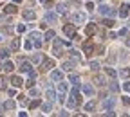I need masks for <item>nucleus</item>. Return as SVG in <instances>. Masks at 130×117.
I'll return each mask as SVG.
<instances>
[{
  "mask_svg": "<svg viewBox=\"0 0 130 117\" xmlns=\"http://www.w3.org/2000/svg\"><path fill=\"white\" fill-rule=\"evenodd\" d=\"M43 22L45 23H56L58 22V15L54 11H47V13H45V16H43Z\"/></svg>",
  "mask_w": 130,
  "mask_h": 117,
  "instance_id": "f257e3e1",
  "label": "nucleus"
},
{
  "mask_svg": "<svg viewBox=\"0 0 130 117\" xmlns=\"http://www.w3.org/2000/svg\"><path fill=\"white\" fill-rule=\"evenodd\" d=\"M99 13L103 16H116V11H114V9H110L108 6H101L99 7Z\"/></svg>",
  "mask_w": 130,
  "mask_h": 117,
  "instance_id": "f03ea898",
  "label": "nucleus"
},
{
  "mask_svg": "<svg viewBox=\"0 0 130 117\" xmlns=\"http://www.w3.org/2000/svg\"><path fill=\"white\" fill-rule=\"evenodd\" d=\"M51 79L53 81H63V72L62 70H51Z\"/></svg>",
  "mask_w": 130,
  "mask_h": 117,
  "instance_id": "7ed1b4c3",
  "label": "nucleus"
},
{
  "mask_svg": "<svg viewBox=\"0 0 130 117\" xmlns=\"http://www.w3.org/2000/svg\"><path fill=\"white\" fill-rule=\"evenodd\" d=\"M114 105H116V99H114V97H108V99L103 101V110H112Z\"/></svg>",
  "mask_w": 130,
  "mask_h": 117,
  "instance_id": "20e7f679",
  "label": "nucleus"
},
{
  "mask_svg": "<svg viewBox=\"0 0 130 117\" xmlns=\"http://www.w3.org/2000/svg\"><path fill=\"white\" fill-rule=\"evenodd\" d=\"M53 52H54V56H62L63 54V49H62V41H54V47H53Z\"/></svg>",
  "mask_w": 130,
  "mask_h": 117,
  "instance_id": "39448f33",
  "label": "nucleus"
},
{
  "mask_svg": "<svg viewBox=\"0 0 130 117\" xmlns=\"http://www.w3.org/2000/svg\"><path fill=\"white\" fill-rule=\"evenodd\" d=\"M53 67H54L53 59H43V63H42V72H45V70H53Z\"/></svg>",
  "mask_w": 130,
  "mask_h": 117,
  "instance_id": "423d86ee",
  "label": "nucleus"
},
{
  "mask_svg": "<svg viewBox=\"0 0 130 117\" xmlns=\"http://www.w3.org/2000/svg\"><path fill=\"white\" fill-rule=\"evenodd\" d=\"M83 52H85L87 56H90L92 52H94V45H92L90 41H85V43H83Z\"/></svg>",
  "mask_w": 130,
  "mask_h": 117,
  "instance_id": "0eeeda50",
  "label": "nucleus"
},
{
  "mask_svg": "<svg viewBox=\"0 0 130 117\" xmlns=\"http://www.w3.org/2000/svg\"><path fill=\"white\" fill-rule=\"evenodd\" d=\"M72 22L74 23H83L85 22V15H83V13H74L72 15Z\"/></svg>",
  "mask_w": 130,
  "mask_h": 117,
  "instance_id": "6e6552de",
  "label": "nucleus"
},
{
  "mask_svg": "<svg viewBox=\"0 0 130 117\" xmlns=\"http://www.w3.org/2000/svg\"><path fill=\"white\" fill-rule=\"evenodd\" d=\"M128 9H130L128 4H123V6L119 7V16H121V18H127V16H128Z\"/></svg>",
  "mask_w": 130,
  "mask_h": 117,
  "instance_id": "1a4fd4ad",
  "label": "nucleus"
},
{
  "mask_svg": "<svg viewBox=\"0 0 130 117\" xmlns=\"http://www.w3.org/2000/svg\"><path fill=\"white\" fill-rule=\"evenodd\" d=\"M81 90H83V94H87V96H94V87L89 85V83H87V85H83Z\"/></svg>",
  "mask_w": 130,
  "mask_h": 117,
  "instance_id": "9d476101",
  "label": "nucleus"
},
{
  "mask_svg": "<svg viewBox=\"0 0 130 117\" xmlns=\"http://www.w3.org/2000/svg\"><path fill=\"white\" fill-rule=\"evenodd\" d=\"M71 97H72V99H76L78 105L81 103V96H80V92H78L76 88H72V90H71Z\"/></svg>",
  "mask_w": 130,
  "mask_h": 117,
  "instance_id": "9b49d317",
  "label": "nucleus"
},
{
  "mask_svg": "<svg viewBox=\"0 0 130 117\" xmlns=\"http://www.w3.org/2000/svg\"><path fill=\"white\" fill-rule=\"evenodd\" d=\"M2 68L6 70V72H13V68H15V65H13V61H9V59H6V63L2 65Z\"/></svg>",
  "mask_w": 130,
  "mask_h": 117,
  "instance_id": "f8f14e48",
  "label": "nucleus"
},
{
  "mask_svg": "<svg viewBox=\"0 0 130 117\" xmlns=\"http://www.w3.org/2000/svg\"><path fill=\"white\" fill-rule=\"evenodd\" d=\"M22 81H24V79H22V78H18V76H13V78H11V83H13V87H15V88L22 87Z\"/></svg>",
  "mask_w": 130,
  "mask_h": 117,
  "instance_id": "ddd939ff",
  "label": "nucleus"
},
{
  "mask_svg": "<svg viewBox=\"0 0 130 117\" xmlns=\"http://www.w3.org/2000/svg\"><path fill=\"white\" fill-rule=\"evenodd\" d=\"M31 68H32V63H29V61H22V65H20V70H22V72H29Z\"/></svg>",
  "mask_w": 130,
  "mask_h": 117,
  "instance_id": "4468645a",
  "label": "nucleus"
},
{
  "mask_svg": "<svg viewBox=\"0 0 130 117\" xmlns=\"http://www.w3.org/2000/svg\"><path fill=\"white\" fill-rule=\"evenodd\" d=\"M45 96H47L49 101H54V99H56V92H54L53 88H47V90H45Z\"/></svg>",
  "mask_w": 130,
  "mask_h": 117,
  "instance_id": "2eb2a0df",
  "label": "nucleus"
},
{
  "mask_svg": "<svg viewBox=\"0 0 130 117\" xmlns=\"http://www.w3.org/2000/svg\"><path fill=\"white\" fill-rule=\"evenodd\" d=\"M4 11H6L7 15H13V13H16V6L15 4H7V6L4 7Z\"/></svg>",
  "mask_w": 130,
  "mask_h": 117,
  "instance_id": "dca6fc26",
  "label": "nucleus"
},
{
  "mask_svg": "<svg viewBox=\"0 0 130 117\" xmlns=\"http://www.w3.org/2000/svg\"><path fill=\"white\" fill-rule=\"evenodd\" d=\"M85 32H87V36H92L96 32V25H94V23H89V25L85 27Z\"/></svg>",
  "mask_w": 130,
  "mask_h": 117,
  "instance_id": "f3484780",
  "label": "nucleus"
},
{
  "mask_svg": "<svg viewBox=\"0 0 130 117\" xmlns=\"http://www.w3.org/2000/svg\"><path fill=\"white\" fill-rule=\"evenodd\" d=\"M4 108H6V110H15V108H16V103L9 99V101H6V103H4Z\"/></svg>",
  "mask_w": 130,
  "mask_h": 117,
  "instance_id": "a211bd4d",
  "label": "nucleus"
},
{
  "mask_svg": "<svg viewBox=\"0 0 130 117\" xmlns=\"http://www.w3.org/2000/svg\"><path fill=\"white\" fill-rule=\"evenodd\" d=\"M24 18H25V20H34V11L25 9V11H24Z\"/></svg>",
  "mask_w": 130,
  "mask_h": 117,
  "instance_id": "6ab92c4d",
  "label": "nucleus"
},
{
  "mask_svg": "<svg viewBox=\"0 0 130 117\" xmlns=\"http://www.w3.org/2000/svg\"><path fill=\"white\" fill-rule=\"evenodd\" d=\"M63 32H65V34H74V25H72V23L65 25V27H63Z\"/></svg>",
  "mask_w": 130,
  "mask_h": 117,
  "instance_id": "aec40b11",
  "label": "nucleus"
},
{
  "mask_svg": "<svg viewBox=\"0 0 130 117\" xmlns=\"http://www.w3.org/2000/svg\"><path fill=\"white\" fill-rule=\"evenodd\" d=\"M18 49H20V40L15 38V40L11 41V50H18Z\"/></svg>",
  "mask_w": 130,
  "mask_h": 117,
  "instance_id": "412c9836",
  "label": "nucleus"
},
{
  "mask_svg": "<svg viewBox=\"0 0 130 117\" xmlns=\"http://www.w3.org/2000/svg\"><path fill=\"white\" fill-rule=\"evenodd\" d=\"M42 112H43V114H49L51 112V103H42Z\"/></svg>",
  "mask_w": 130,
  "mask_h": 117,
  "instance_id": "4be33fe9",
  "label": "nucleus"
},
{
  "mask_svg": "<svg viewBox=\"0 0 130 117\" xmlns=\"http://www.w3.org/2000/svg\"><path fill=\"white\" fill-rule=\"evenodd\" d=\"M119 76L121 78H130V68H121L119 70Z\"/></svg>",
  "mask_w": 130,
  "mask_h": 117,
  "instance_id": "5701e85b",
  "label": "nucleus"
},
{
  "mask_svg": "<svg viewBox=\"0 0 130 117\" xmlns=\"http://www.w3.org/2000/svg\"><path fill=\"white\" fill-rule=\"evenodd\" d=\"M94 106H96V103H94V101H89V103L85 105V110H87V112H92V110H94Z\"/></svg>",
  "mask_w": 130,
  "mask_h": 117,
  "instance_id": "b1692460",
  "label": "nucleus"
},
{
  "mask_svg": "<svg viewBox=\"0 0 130 117\" xmlns=\"http://www.w3.org/2000/svg\"><path fill=\"white\" fill-rule=\"evenodd\" d=\"M65 92H67V85L60 81V96H65Z\"/></svg>",
  "mask_w": 130,
  "mask_h": 117,
  "instance_id": "393cba45",
  "label": "nucleus"
},
{
  "mask_svg": "<svg viewBox=\"0 0 130 117\" xmlns=\"http://www.w3.org/2000/svg\"><path fill=\"white\" fill-rule=\"evenodd\" d=\"M103 25H105V27H112V25H114V20H112V18H105V20H103Z\"/></svg>",
  "mask_w": 130,
  "mask_h": 117,
  "instance_id": "a878e982",
  "label": "nucleus"
},
{
  "mask_svg": "<svg viewBox=\"0 0 130 117\" xmlns=\"http://www.w3.org/2000/svg\"><path fill=\"white\" fill-rule=\"evenodd\" d=\"M71 83H72V85H80V78H78V76H74V74H71Z\"/></svg>",
  "mask_w": 130,
  "mask_h": 117,
  "instance_id": "bb28decb",
  "label": "nucleus"
},
{
  "mask_svg": "<svg viewBox=\"0 0 130 117\" xmlns=\"http://www.w3.org/2000/svg\"><path fill=\"white\" fill-rule=\"evenodd\" d=\"M105 72H107V74H108V76H110V78H116V74H118V72H116V70H114V68H110V67H107V68H105Z\"/></svg>",
  "mask_w": 130,
  "mask_h": 117,
  "instance_id": "cd10ccee",
  "label": "nucleus"
},
{
  "mask_svg": "<svg viewBox=\"0 0 130 117\" xmlns=\"http://www.w3.org/2000/svg\"><path fill=\"white\" fill-rule=\"evenodd\" d=\"M40 105H42V103H40L38 99H34V101H31V103H29V108H38Z\"/></svg>",
  "mask_w": 130,
  "mask_h": 117,
  "instance_id": "c85d7f7f",
  "label": "nucleus"
},
{
  "mask_svg": "<svg viewBox=\"0 0 130 117\" xmlns=\"http://www.w3.org/2000/svg\"><path fill=\"white\" fill-rule=\"evenodd\" d=\"M7 56H9V50H6V49L0 50V58H2V59H7Z\"/></svg>",
  "mask_w": 130,
  "mask_h": 117,
  "instance_id": "c756f323",
  "label": "nucleus"
},
{
  "mask_svg": "<svg viewBox=\"0 0 130 117\" xmlns=\"http://www.w3.org/2000/svg\"><path fill=\"white\" fill-rule=\"evenodd\" d=\"M71 56H72V59H76V61H80V54H78V50H71Z\"/></svg>",
  "mask_w": 130,
  "mask_h": 117,
  "instance_id": "7c9ffc66",
  "label": "nucleus"
},
{
  "mask_svg": "<svg viewBox=\"0 0 130 117\" xmlns=\"http://www.w3.org/2000/svg\"><path fill=\"white\" fill-rule=\"evenodd\" d=\"M54 38V31H47L45 32V40H53Z\"/></svg>",
  "mask_w": 130,
  "mask_h": 117,
  "instance_id": "2f4dec72",
  "label": "nucleus"
},
{
  "mask_svg": "<svg viewBox=\"0 0 130 117\" xmlns=\"http://www.w3.org/2000/svg\"><path fill=\"white\" fill-rule=\"evenodd\" d=\"M42 61V54H34L32 56V63H40Z\"/></svg>",
  "mask_w": 130,
  "mask_h": 117,
  "instance_id": "473e14b6",
  "label": "nucleus"
},
{
  "mask_svg": "<svg viewBox=\"0 0 130 117\" xmlns=\"http://www.w3.org/2000/svg\"><path fill=\"white\" fill-rule=\"evenodd\" d=\"M89 67H90L92 70H98V68H99V63H98V61H90Z\"/></svg>",
  "mask_w": 130,
  "mask_h": 117,
  "instance_id": "72a5a7b5",
  "label": "nucleus"
},
{
  "mask_svg": "<svg viewBox=\"0 0 130 117\" xmlns=\"http://www.w3.org/2000/svg\"><path fill=\"white\" fill-rule=\"evenodd\" d=\"M34 79H36V78H29V79H27V83H25V85L29 87V88H31V87H34Z\"/></svg>",
  "mask_w": 130,
  "mask_h": 117,
  "instance_id": "f704fd0d",
  "label": "nucleus"
},
{
  "mask_svg": "<svg viewBox=\"0 0 130 117\" xmlns=\"http://www.w3.org/2000/svg\"><path fill=\"white\" fill-rule=\"evenodd\" d=\"M110 90H112V92H118V90H119V85H118V83H110Z\"/></svg>",
  "mask_w": 130,
  "mask_h": 117,
  "instance_id": "c9c22d12",
  "label": "nucleus"
},
{
  "mask_svg": "<svg viewBox=\"0 0 130 117\" xmlns=\"http://www.w3.org/2000/svg\"><path fill=\"white\" fill-rule=\"evenodd\" d=\"M29 96H31V97H36V96H38V90L31 87V90H29Z\"/></svg>",
  "mask_w": 130,
  "mask_h": 117,
  "instance_id": "e433bc0d",
  "label": "nucleus"
},
{
  "mask_svg": "<svg viewBox=\"0 0 130 117\" xmlns=\"http://www.w3.org/2000/svg\"><path fill=\"white\" fill-rule=\"evenodd\" d=\"M32 47H34V43H32L31 40H27V41H25V49H27V50H31Z\"/></svg>",
  "mask_w": 130,
  "mask_h": 117,
  "instance_id": "4c0bfd02",
  "label": "nucleus"
},
{
  "mask_svg": "<svg viewBox=\"0 0 130 117\" xmlns=\"http://www.w3.org/2000/svg\"><path fill=\"white\" fill-rule=\"evenodd\" d=\"M63 70H67V72H69V70H72V63H63Z\"/></svg>",
  "mask_w": 130,
  "mask_h": 117,
  "instance_id": "58836bf2",
  "label": "nucleus"
},
{
  "mask_svg": "<svg viewBox=\"0 0 130 117\" xmlns=\"http://www.w3.org/2000/svg\"><path fill=\"white\" fill-rule=\"evenodd\" d=\"M0 88H2V90H6V88H7V85H6V79H4V78H0Z\"/></svg>",
  "mask_w": 130,
  "mask_h": 117,
  "instance_id": "ea45409f",
  "label": "nucleus"
},
{
  "mask_svg": "<svg viewBox=\"0 0 130 117\" xmlns=\"http://www.w3.org/2000/svg\"><path fill=\"white\" fill-rule=\"evenodd\" d=\"M31 38L32 40H40L42 36H40V32H31Z\"/></svg>",
  "mask_w": 130,
  "mask_h": 117,
  "instance_id": "a19ab883",
  "label": "nucleus"
},
{
  "mask_svg": "<svg viewBox=\"0 0 130 117\" xmlns=\"http://www.w3.org/2000/svg\"><path fill=\"white\" fill-rule=\"evenodd\" d=\"M94 81H96V85H103V79H101L99 76H96V78H94Z\"/></svg>",
  "mask_w": 130,
  "mask_h": 117,
  "instance_id": "79ce46f5",
  "label": "nucleus"
},
{
  "mask_svg": "<svg viewBox=\"0 0 130 117\" xmlns=\"http://www.w3.org/2000/svg\"><path fill=\"white\" fill-rule=\"evenodd\" d=\"M16 31H18V32H25V25H22V23H20V25L16 27Z\"/></svg>",
  "mask_w": 130,
  "mask_h": 117,
  "instance_id": "37998d69",
  "label": "nucleus"
},
{
  "mask_svg": "<svg viewBox=\"0 0 130 117\" xmlns=\"http://www.w3.org/2000/svg\"><path fill=\"white\" fill-rule=\"evenodd\" d=\"M56 11H58V13H65V6H63V4H60V6H58V9H56Z\"/></svg>",
  "mask_w": 130,
  "mask_h": 117,
  "instance_id": "c03bdc74",
  "label": "nucleus"
},
{
  "mask_svg": "<svg viewBox=\"0 0 130 117\" xmlns=\"http://www.w3.org/2000/svg\"><path fill=\"white\" fill-rule=\"evenodd\" d=\"M123 88H125L127 92H130V81H127V83H125V85H123Z\"/></svg>",
  "mask_w": 130,
  "mask_h": 117,
  "instance_id": "a18cd8bd",
  "label": "nucleus"
},
{
  "mask_svg": "<svg viewBox=\"0 0 130 117\" xmlns=\"http://www.w3.org/2000/svg\"><path fill=\"white\" fill-rule=\"evenodd\" d=\"M87 9H89V11H92V9H94V4H92V2H87Z\"/></svg>",
  "mask_w": 130,
  "mask_h": 117,
  "instance_id": "49530a36",
  "label": "nucleus"
},
{
  "mask_svg": "<svg viewBox=\"0 0 130 117\" xmlns=\"http://www.w3.org/2000/svg\"><path fill=\"white\" fill-rule=\"evenodd\" d=\"M7 94H9V96H15V94H16V90H15V88H9V90H7Z\"/></svg>",
  "mask_w": 130,
  "mask_h": 117,
  "instance_id": "de8ad7c7",
  "label": "nucleus"
},
{
  "mask_svg": "<svg viewBox=\"0 0 130 117\" xmlns=\"http://www.w3.org/2000/svg\"><path fill=\"white\" fill-rule=\"evenodd\" d=\"M127 32H128L127 29H121V31H119V32H118V34H119V36H125V34H127Z\"/></svg>",
  "mask_w": 130,
  "mask_h": 117,
  "instance_id": "09e8293b",
  "label": "nucleus"
},
{
  "mask_svg": "<svg viewBox=\"0 0 130 117\" xmlns=\"http://www.w3.org/2000/svg\"><path fill=\"white\" fill-rule=\"evenodd\" d=\"M123 103L125 105H130V97H123Z\"/></svg>",
  "mask_w": 130,
  "mask_h": 117,
  "instance_id": "8fccbe9b",
  "label": "nucleus"
},
{
  "mask_svg": "<svg viewBox=\"0 0 130 117\" xmlns=\"http://www.w3.org/2000/svg\"><path fill=\"white\" fill-rule=\"evenodd\" d=\"M13 2H15V4H18V2H22V0H13Z\"/></svg>",
  "mask_w": 130,
  "mask_h": 117,
  "instance_id": "3c124183",
  "label": "nucleus"
},
{
  "mask_svg": "<svg viewBox=\"0 0 130 117\" xmlns=\"http://www.w3.org/2000/svg\"><path fill=\"white\" fill-rule=\"evenodd\" d=\"M2 110H4V105H0V112H2Z\"/></svg>",
  "mask_w": 130,
  "mask_h": 117,
  "instance_id": "603ef678",
  "label": "nucleus"
},
{
  "mask_svg": "<svg viewBox=\"0 0 130 117\" xmlns=\"http://www.w3.org/2000/svg\"><path fill=\"white\" fill-rule=\"evenodd\" d=\"M127 45H128V47H130V40H127Z\"/></svg>",
  "mask_w": 130,
  "mask_h": 117,
  "instance_id": "864d4df0",
  "label": "nucleus"
},
{
  "mask_svg": "<svg viewBox=\"0 0 130 117\" xmlns=\"http://www.w3.org/2000/svg\"><path fill=\"white\" fill-rule=\"evenodd\" d=\"M40 2H45V0H40Z\"/></svg>",
  "mask_w": 130,
  "mask_h": 117,
  "instance_id": "5fc2aeb1",
  "label": "nucleus"
},
{
  "mask_svg": "<svg viewBox=\"0 0 130 117\" xmlns=\"http://www.w3.org/2000/svg\"><path fill=\"white\" fill-rule=\"evenodd\" d=\"M0 70H2V65H0Z\"/></svg>",
  "mask_w": 130,
  "mask_h": 117,
  "instance_id": "6e6d98bb",
  "label": "nucleus"
},
{
  "mask_svg": "<svg viewBox=\"0 0 130 117\" xmlns=\"http://www.w3.org/2000/svg\"><path fill=\"white\" fill-rule=\"evenodd\" d=\"M0 40H2V36H0Z\"/></svg>",
  "mask_w": 130,
  "mask_h": 117,
  "instance_id": "4d7b16f0",
  "label": "nucleus"
}]
</instances>
